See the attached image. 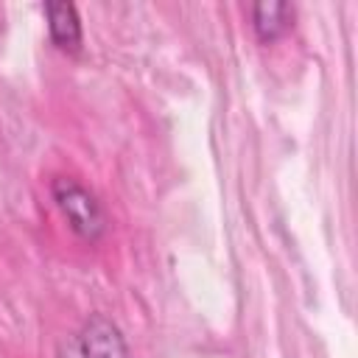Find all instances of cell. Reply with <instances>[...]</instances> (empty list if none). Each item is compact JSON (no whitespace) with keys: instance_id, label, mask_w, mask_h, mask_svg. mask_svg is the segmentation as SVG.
<instances>
[{"instance_id":"cell-1","label":"cell","mask_w":358,"mask_h":358,"mask_svg":"<svg viewBox=\"0 0 358 358\" xmlns=\"http://www.w3.org/2000/svg\"><path fill=\"white\" fill-rule=\"evenodd\" d=\"M50 193L62 215L67 218L70 229L84 241H98L106 232V213L92 190L70 176H56L50 182Z\"/></svg>"},{"instance_id":"cell-2","label":"cell","mask_w":358,"mask_h":358,"mask_svg":"<svg viewBox=\"0 0 358 358\" xmlns=\"http://www.w3.org/2000/svg\"><path fill=\"white\" fill-rule=\"evenodd\" d=\"M59 358H129L123 333L103 313H92L78 333L59 341Z\"/></svg>"},{"instance_id":"cell-3","label":"cell","mask_w":358,"mask_h":358,"mask_svg":"<svg viewBox=\"0 0 358 358\" xmlns=\"http://www.w3.org/2000/svg\"><path fill=\"white\" fill-rule=\"evenodd\" d=\"M294 25V6L282 0H263L252 6V28L260 42H277Z\"/></svg>"},{"instance_id":"cell-4","label":"cell","mask_w":358,"mask_h":358,"mask_svg":"<svg viewBox=\"0 0 358 358\" xmlns=\"http://www.w3.org/2000/svg\"><path fill=\"white\" fill-rule=\"evenodd\" d=\"M45 17H48L50 39L62 50H78V45H81L78 8L73 3H67V0H53V3H45Z\"/></svg>"}]
</instances>
